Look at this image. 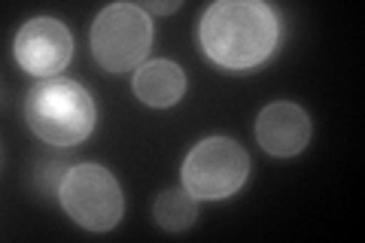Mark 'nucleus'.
Wrapping results in <instances>:
<instances>
[{
	"label": "nucleus",
	"mask_w": 365,
	"mask_h": 243,
	"mask_svg": "<svg viewBox=\"0 0 365 243\" xmlns=\"http://www.w3.org/2000/svg\"><path fill=\"white\" fill-rule=\"evenodd\" d=\"M67 216L88 231H110L122 219V192L116 177L101 165H76L58 186Z\"/></svg>",
	"instance_id": "nucleus-5"
},
{
	"label": "nucleus",
	"mask_w": 365,
	"mask_h": 243,
	"mask_svg": "<svg viewBox=\"0 0 365 243\" xmlns=\"http://www.w3.org/2000/svg\"><path fill=\"white\" fill-rule=\"evenodd\" d=\"M25 119L40 140L52 146H76L95 128V100L64 76H49L31 88Z\"/></svg>",
	"instance_id": "nucleus-2"
},
{
	"label": "nucleus",
	"mask_w": 365,
	"mask_h": 243,
	"mask_svg": "<svg viewBox=\"0 0 365 243\" xmlns=\"http://www.w3.org/2000/svg\"><path fill=\"white\" fill-rule=\"evenodd\" d=\"M186 91V73L174 61H146L134 73V95L150 107H174Z\"/></svg>",
	"instance_id": "nucleus-8"
},
{
	"label": "nucleus",
	"mask_w": 365,
	"mask_h": 243,
	"mask_svg": "<svg viewBox=\"0 0 365 243\" xmlns=\"http://www.w3.org/2000/svg\"><path fill=\"white\" fill-rule=\"evenodd\" d=\"M198 216V207L195 198L186 192V189H174V192H165L158 195L155 201V222L168 228V231H182L195 222Z\"/></svg>",
	"instance_id": "nucleus-9"
},
{
	"label": "nucleus",
	"mask_w": 365,
	"mask_h": 243,
	"mask_svg": "<svg viewBox=\"0 0 365 243\" xmlns=\"http://www.w3.org/2000/svg\"><path fill=\"white\" fill-rule=\"evenodd\" d=\"M250 158L244 146H237L228 137H207L182 161V189L195 201H220L232 198L247 182Z\"/></svg>",
	"instance_id": "nucleus-4"
},
{
	"label": "nucleus",
	"mask_w": 365,
	"mask_h": 243,
	"mask_svg": "<svg viewBox=\"0 0 365 243\" xmlns=\"http://www.w3.org/2000/svg\"><path fill=\"white\" fill-rule=\"evenodd\" d=\"M150 9H153V13L162 16V13H174V9H180V4H177V0H174V4H158V0H153Z\"/></svg>",
	"instance_id": "nucleus-10"
},
{
	"label": "nucleus",
	"mask_w": 365,
	"mask_h": 243,
	"mask_svg": "<svg viewBox=\"0 0 365 243\" xmlns=\"http://www.w3.org/2000/svg\"><path fill=\"white\" fill-rule=\"evenodd\" d=\"M153 46V21L134 4H113L101 9L91 25V52L110 73H128L143 64Z\"/></svg>",
	"instance_id": "nucleus-3"
},
{
	"label": "nucleus",
	"mask_w": 365,
	"mask_h": 243,
	"mask_svg": "<svg viewBox=\"0 0 365 243\" xmlns=\"http://www.w3.org/2000/svg\"><path fill=\"white\" fill-rule=\"evenodd\" d=\"M16 61L34 76H55L71 64L73 40L61 21L55 19H31L16 33Z\"/></svg>",
	"instance_id": "nucleus-6"
},
{
	"label": "nucleus",
	"mask_w": 365,
	"mask_h": 243,
	"mask_svg": "<svg viewBox=\"0 0 365 243\" xmlns=\"http://www.w3.org/2000/svg\"><path fill=\"white\" fill-rule=\"evenodd\" d=\"M256 140L271 155L280 158L299 155L307 146V140H311V119H307V113L299 103L289 100L268 103L256 119Z\"/></svg>",
	"instance_id": "nucleus-7"
},
{
	"label": "nucleus",
	"mask_w": 365,
	"mask_h": 243,
	"mask_svg": "<svg viewBox=\"0 0 365 243\" xmlns=\"http://www.w3.org/2000/svg\"><path fill=\"white\" fill-rule=\"evenodd\" d=\"M280 21L262 0H220L201 19V49L225 71L259 67L277 49Z\"/></svg>",
	"instance_id": "nucleus-1"
}]
</instances>
